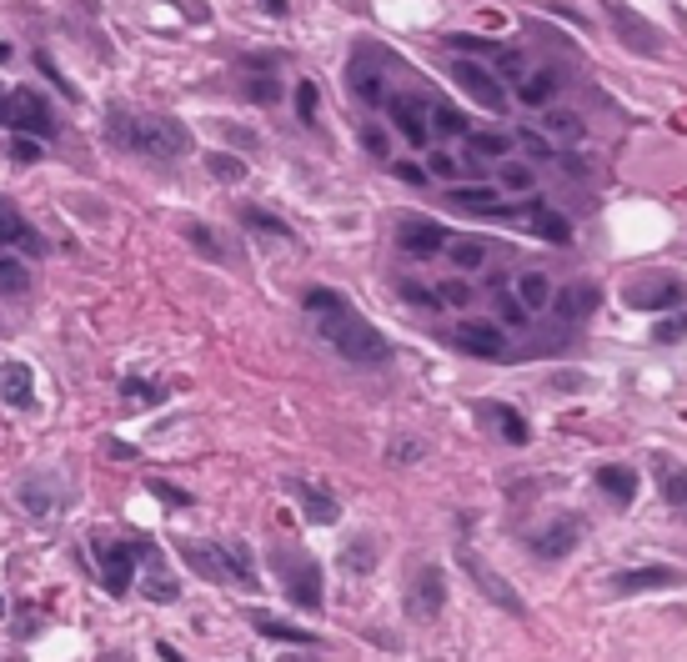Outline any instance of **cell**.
Here are the masks:
<instances>
[{
	"mask_svg": "<svg viewBox=\"0 0 687 662\" xmlns=\"http://www.w3.org/2000/svg\"><path fill=\"white\" fill-rule=\"evenodd\" d=\"M106 136L126 151H141V156H161V161H176L191 151V131L176 121V116H131V111H111L106 121Z\"/></svg>",
	"mask_w": 687,
	"mask_h": 662,
	"instance_id": "1",
	"label": "cell"
},
{
	"mask_svg": "<svg viewBox=\"0 0 687 662\" xmlns=\"http://www.w3.org/2000/svg\"><path fill=\"white\" fill-rule=\"evenodd\" d=\"M321 321V337L331 342V352L336 357H347V362H362V367H377V362H387L392 357V347H387V337L382 331L352 306V301H336L331 311H321L316 316Z\"/></svg>",
	"mask_w": 687,
	"mask_h": 662,
	"instance_id": "2",
	"label": "cell"
},
{
	"mask_svg": "<svg viewBox=\"0 0 687 662\" xmlns=\"http://www.w3.org/2000/svg\"><path fill=\"white\" fill-rule=\"evenodd\" d=\"M271 567H276V577H281V587H286V597H291L296 607H306V612L321 607V567H316L311 557L281 547V552H271Z\"/></svg>",
	"mask_w": 687,
	"mask_h": 662,
	"instance_id": "3",
	"label": "cell"
},
{
	"mask_svg": "<svg viewBox=\"0 0 687 662\" xmlns=\"http://www.w3.org/2000/svg\"><path fill=\"white\" fill-rule=\"evenodd\" d=\"M452 81L462 86V96H472L482 111H507V86L497 71L477 66V61H452Z\"/></svg>",
	"mask_w": 687,
	"mask_h": 662,
	"instance_id": "4",
	"label": "cell"
},
{
	"mask_svg": "<svg viewBox=\"0 0 687 662\" xmlns=\"http://www.w3.org/2000/svg\"><path fill=\"white\" fill-rule=\"evenodd\" d=\"M457 562H462V572L477 582V592H482L487 602H497V607H502V612H512V617H522V612H527V607H522V597L512 592V582H507L502 572H492V567H487L472 547H462V552H457Z\"/></svg>",
	"mask_w": 687,
	"mask_h": 662,
	"instance_id": "5",
	"label": "cell"
},
{
	"mask_svg": "<svg viewBox=\"0 0 687 662\" xmlns=\"http://www.w3.org/2000/svg\"><path fill=\"white\" fill-rule=\"evenodd\" d=\"M146 557V547H131V542H96V562H101V582L111 597H121L136 577V562Z\"/></svg>",
	"mask_w": 687,
	"mask_h": 662,
	"instance_id": "6",
	"label": "cell"
},
{
	"mask_svg": "<svg viewBox=\"0 0 687 662\" xmlns=\"http://www.w3.org/2000/svg\"><path fill=\"white\" fill-rule=\"evenodd\" d=\"M6 121L21 136H51L56 131V116H51L46 96H36V91H11L6 96Z\"/></svg>",
	"mask_w": 687,
	"mask_h": 662,
	"instance_id": "7",
	"label": "cell"
},
{
	"mask_svg": "<svg viewBox=\"0 0 687 662\" xmlns=\"http://www.w3.org/2000/svg\"><path fill=\"white\" fill-rule=\"evenodd\" d=\"M687 291H682V281H672V276H637L627 291H622V301L632 306V311H672L677 301H682Z\"/></svg>",
	"mask_w": 687,
	"mask_h": 662,
	"instance_id": "8",
	"label": "cell"
},
{
	"mask_svg": "<svg viewBox=\"0 0 687 662\" xmlns=\"http://www.w3.org/2000/svg\"><path fill=\"white\" fill-rule=\"evenodd\" d=\"M442 607H447V577H442L437 567H422V572L412 577V587H407V617L432 622Z\"/></svg>",
	"mask_w": 687,
	"mask_h": 662,
	"instance_id": "9",
	"label": "cell"
},
{
	"mask_svg": "<svg viewBox=\"0 0 687 662\" xmlns=\"http://www.w3.org/2000/svg\"><path fill=\"white\" fill-rule=\"evenodd\" d=\"M21 507L31 512V517H56L61 512V502H66V482L61 477H51V472H31L26 482H21Z\"/></svg>",
	"mask_w": 687,
	"mask_h": 662,
	"instance_id": "10",
	"label": "cell"
},
{
	"mask_svg": "<svg viewBox=\"0 0 687 662\" xmlns=\"http://www.w3.org/2000/svg\"><path fill=\"white\" fill-rule=\"evenodd\" d=\"M457 347L482 357V362H502L507 357V337H502V326H492V321H462L457 326Z\"/></svg>",
	"mask_w": 687,
	"mask_h": 662,
	"instance_id": "11",
	"label": "cell"
},
{
	"mask_svg": "<svg viewBox=\"0 0 687 662\" xmlns=\"http://www.w3.org/2000/svg\"><path fill=\"white\" fill-rule=\"evenodd\" d=\"M577 537H582V522H577L572 512H562V517H552V522L532 537V552L547 557V562H557V557H567V552L577 547Z\"/></svg>",
	"mask_w": 687,
	"mask_h": 662,
	"instance_id": "12",
	"label": "cell"
},
{
	"mask_svg": "<svg viewBox=\"0 0 687 662\" xmlns=\"http://www.w3.org/2000/svg\"><path fill=\"white\" fill-rule=\"evenodd\" d=\"M687 572L682 567H632V572H617L612 577V592L632 597V592H652V587H682Z\"/></svg>",
	"mask_w": 687,
	"mask_h": 662,
	"instance_id": "13",
	"label": "cell"
},
{
	"mask_svg": "<svg viewBox=\"0 0 687 662\" xmlns=\"http://www.w3.org/2000/svg\"><path fill=\"white\" fill-rule=\"evenodd\" d=\"M181 562H186L196 577H206V582H231V572H226V547H221V542H181Z\"/></svg>",
	"mask_w": 687,
	"mask_h": 662,
	"instance_id": "14",
	"label": "cell"
},
{
	"mask_svg": "<svg viewBox=\"0 0 687 662\" xmlns=\"http://www.w3.org/2000/svg\"><path fill=\"white\" fill-rule=\"evenodd\" d=\"M387 116H392V126H397L412 146H427L432 121L422 116V101H417V96H392V101H387Z\"/></svg>",
	"mask_w": 687,
	"mask_h": 662,
	"instance_id": "15",
	"label": "cell"
},
{
	"mask_svg": "<svg viewBox=\"0 0 687 662\" xmlns=\"http://www.w3.org/2000/svg\"><path fill=\"white\" fill-rule=\"evenodd\" d=\"M607 16H612V26H617V41H627L637 56H657V51H662V41L652 36V26H647L642 16H632V11H622V6H612Z\"/></svg>",
	"mask_w": 687,
	"mask_h": 662,
	"instance_id": "16",
	"label": "cell"
},
{
	"mask_svg": "<svg viewBox=\"0 0 687 662\" xmlns=\"http://www.w3.org/2000/svg\"><path fill=\"white\" fill-rule=\"evenodd\" d=\"M0 402L6 407H31L36 402V377L26 362H6L0 367Z\"/></svg>",
	"mask_w": 687,
	"mask_h": 662,
	"instance_id": "17",
	"label": "cell"
},
{
	"mask_svg": "<svg viewBox=\"0 0 687 662\" xmlns=\"http://www.w3.org/2000/svg\"><path fill=\"white\" fill-rule=\"evenodd\" d=\"M397 241H402V251H412V256H437V251L447 246V231H442L437 221H402Z\"/></svg>",
	"mask_w": 687,
	"mask_h": 662,
	"instance_id": "18",
	"label": "cell"
},
{
	"mask_svg": "<svg viewBox=\"0 0 687 662\" xmlns=\"http://www.w3.org/2000/svg\"><path fill=\"white\" fill-rule=\"evenodd\" d=\"M522 221L532 226V236H542V241H552V246H567V241H572V221H567L562 211H552V206H527Z\"/></svg>",
	"mask_w": 687,
	"mask_h": 662,
	"instance_id": "19",
	"label": "cell"
},
{
	"mask_svg": "<svg viewBox=\"0 0 687 662\" xmlns=\"http://www.w3.org/2000/svg\"><path fill=\"white\" fill-rule=\"evenodd\" d=\"M347 86H352V96H357V101H367V106H382V96H387V86H382V71H377L367 56H357V61H352V71H347Z\"/></svg>",
	"mask_w": 687,
	"mask_h": 662,
	"instance_id": "20",
	"label": "cell"
},
{
	"mask_svg": "<svg viewBox=\"0 0 687 662\" xmlns=\"http://www.w3.org/2000/svg\"><path fill=\"white\" fill-rule=\"evenodd\" d=\"M557 91H562V76H557V71H527V76L517 81V96H522V106H532V111L552 106Z\"/></svg>",
	"mask_w": 687,
	"mask_h": 662,
	"instance_id": "21",
	"label": "cell"
},
{
	"mask_svg": "<svg viewBox=\"0 0 687 662\" xmlns=\"http://www.w3.org/2000/svg\"><path fill=\"white\" fill-rule=\"evenodd\" d=\"M482 417L497 427V437H502V442H512V447H527V437H532V432H527V417H522L517 407L487 402V407H482Z\"/></svg>",
	"mask_w": 687,
	"mask_h": 662,
	"instance_id": "22",
	"label": "cell"
},
{
	"mask_svg": "<svg viewBox=\"0 0 687 662\" xmlns=\"http://www.w3.org/2000/svg\"><path fill=\"white\" fill-rule=\"evenodd\" d=\"M296 497H301V507H306V517L311 522H321V527H331L336 517H341V507H336V497H326L321 487H311V482H286Z\"/></svg>",
	"mask_w": 687,
	"mask_h": 662,
	"instance_id": "23",
	"label": "cell"
},
{
	"mask_svg": "<svg viewBox=\"0 0 687 662\" xmlns=\"http://www.w3.org/2000/svg\"><path fill=\"white\" fill-rule=\"evenodd\" d=\"M447 201H452L457 211H472V216H492V211L502 206V196H497L492 186H457V191H447Z\"/></svg>",
	"mask_w": 687,
	"mask_h": 662,
	"instance_id": "24",
	"label": "cell"
},
{
	"mask_svg": "<svg viewBox=\"0 0 687 662\" xmlns=\"http://www.w3.org/2000/svg\"><path fill=\"white\" fill-rule=\"evenodd\" d=\"M592 477H597V487H602L612 502H622V507L637 497V472H632V467H597Z\"/></svg>",
	"mask_w": 687,
	"mask_h": 662,
	"instance_id": "25",
	"label": "cell"
},
{
	"mask_svg": "<svg viewBox=\"0 0 687 662\" xmlns=\"http://www.w3.org/2000/svg\"><path fill=\"white\" fill-rule=\"evenodd\" d=\"M251 627H256L261 637H271V642H301V647H316V632H301V627H291V622H281V617H271V612H251Z\"/></svg>",
	"mask_w": 687,
	"mask_h": 662,
	"instance_id": "26",
	"label": "cell"
},
{
	"mask_svg": "<svg viewBox=\"0 0 687 662\" xmlns=\"http://www.w3.org/2000/svg\"><path fill=\"white\" fill-rule=\"evenodd\" d=\"M592 306H597V291H592V286H567V291L557 296V316H562V321H582V316H592Z\"/></svg>",
	"mask_w": 687,
	"mask_h": 662,
	"instance_id": "27",
	"label": "cell"
},
{
	"mask_svg": "<svg viewBox=\"0 0 687 662\" xmlns=\"http://www.w3.org/2000/svg\"><path fill=\"white\" fill-rule=\"evenodd\" d=\"M517 296H522L527 311H542V306L552 301V281H547L542 271H522V276H517Z\"/></svg>",
	"mask_w": 687,
	"mask_h": 662,
	"instance_id": "28",
	"label": "cell"
},
{
	"mask_svg": "<svg viewBox=\"0 0 687 662\" xmlns=\"http://www.w3.org/2000/svg\"><path fill=\"white\" fill-rule=\"evenodd\" d=\"M226 572H231L236 587H256V562H251L246 542H226Z\"/></svg>",
	"mask_w": 687,
	"mask_h": 662,
	"instance_id": "29",
	"label": "cell"
},
{
	"mask_svg": "<svg viewBox=\"0 0 687 662\" xmlns=\"http://www.w3.org/2000/svg\"><path fill=\"white\" fill-rule=\"evenodd\" d=\"M467 151L487 156V161H502L512 151V136H502V131H467Z\"/></svg>",
	"mask_w": 687,
	"mask_h": 662,
	"instance_id": "30",
	"label": "cell"
},
{
	"mask_svg": "<svg viewBox=\"0 0 687 662\" xmlns=\"http://www.w3.org/2000/svg\"><path fill=\"white\" fill-rule=\"evenodd\" d=\"M141 597H151V602H176L181 597V587H176V577H166L156 562L146 567V577H141Z\"/></svg>",
	"mask_w": 687,
	"mask_h": 662,
	"instance_id": "31",
	"label": "cell"
},
{
	"mask_svg": "<svg viewBox=\"0 0 687 662\" xmlns=\"http://www.w3.org/2000/svg\"><path fill=\"white\" fill-rule=\"evenodd\" d=\"M241 221H246L251 231H261V236H276V241H291V226H286L281 216H271V211H261V206H246V211H241Z\"/></svg>",
	"mask_w": 687,
	"mask_h": 662,
	"instance_id": "32",
	"label": "cell"
},
{
	"mask_svg": "<svg viewBox=\"0 0 687 662\" xmlns=\"http://www.w3.org/2000/svg\"><path fill=\"white\" fill-rule=\"evenodd\" d=\"M447 251H452V266H457V271H477V266L487 261V241H477V236L447 241Z\"/></svg>",
	"mask_w": 687,
	"mask_h": 662,
	"instance_id": "33",
	"label": "cell"
},
{
	"mask_svg": "<svg viewBox=\"0 0 687 662\" xmlns=\"http://www.w3.org/2000/svg\"><path fill=\"white\" fill-rule=\"evenodd\" d=\"M206 171L216 176V181H246V161L241 156H226V151H206Z\"/></svg>",
	"mask_w": 687,
	"mask_h": 662,
	"instance_id": "34",
	"label": "cell"
},
{
	"mask_svg": "<svg viewBox=\"0 0 687 662\" xmlns=\"http://www.w3.org/2000/svg\"><path fill=\"white\" fill-rule=\"evenodd\" d=\"M186 241H191L201 256H211V261H226V256H231V251L216 241V231H211L206 221H191V226H186Z\"/></svg>",
	"mask_w": 687,
	"mask_h": 662,
	"instance_id": "35",
	"label": "cell"
},
{
	"mask_svg": "<svg viewBox=\"0 0 687 662\" xmlns=\"http://www.w3.org/2000/svg\"><path fill=\"white\" fill-rule=\"evenodd\" d=\"M0 241H21V246H36L31 226H26V221H21V211H16V206H6V201H0Z\"/></svg>",
	"mask_w": 687,
	"mask_h": 662,
	"instance_id": "36",
	"label": "cell"
},
{
	"mask_svg": "<svg viewBox=\"0 0 687 662\" xmlns=\"http://www.w3.org/2000/svg\"><path fill=\"white\" fill-rule=\"evenodd\" d=\"M31 286V271L21 266V261H11V256H0V291L6 296H21Z\"/></svg>",
	"mask_w": 687,
	"mask_h": 662,
	"instance_id": "37",
	"label": "cell"
},
{
	"mask_svg": "<svg viewBox=\"0 0 687 662\" xmlns=\"http://www.w3.org/2000/svg\"><path fill=\"white\" fill-rule=\"evenodd\" d=\"M542 126H547L552 136L582 141V116H572V111H542Z\"/></svg>",
	"mask_w": 687,
	"mask_h": 662,
	"instance_id": "38",
	"label": "cell"
},
{
	"mask_svg": "<svg viewBox=\"0 0 687 662\" xmlns=\"http://www.w3.org/2000/svg\"><path fill=\"white\" fill-rule=\"evenodd\" d=\"M432 126H437L442 136H467V131H472L467 116H462L457 106H432Z\"/></svg>",
	"mask_w": 687,
	"mask_h": 662,
	"instance_id": "39",
	"label": "cell"
},
{
	"mask_svg": "<svg viewBox=\"0 0 687 662\" xmlns=\"http://www.w3.org/2000/svg\"><path fill=\"white\" fill-rule=\"evenodd\" d=\"M341 562H347V567H357V572H372V567H377L372 537H357V542H347V552H341Z\"/></svg>",
	"mask_w": 687,
	"mask_h": 662,
	"instance_id": "40",
	"label": "cell"
},
{
	"mask_svg": "<svg viewBox=\"0 0 687 662\" xmlns=\"http://www.w3.org/2000/svg\"><path fill=\"white\" fill-rule=\"evenodd\" d=\"M121 392H126V402H131V407H156V402H166V392H161L156 382H136V377H131Z\"/></svg>",
	"mask_w": 687,
	"mask_h": 662,
	"instance_id": "41",
	"label": "cell"
},
{
	"mask_svg": "<svg viewBox=\"0 0 687 662\" xmlns=\"http://www.w3.org/2000/svg\"><path fill=\"white\" fill-rule=\"evenodd\" d=\"M517 141L527 146V156H532V161H557V146H552L542 131H517Z\"/></svg>",
	"mask_w": 687,
	"mask_h": 662,
	"instance_id": "42",
	"label": "cell"
},
{
	"mask_svg": "<svg viewBox=\"0 0 687 662\" xmlns=\"http://www.w3.org/2000/svg\"><path fill=\"white\" fill-rule=\"evenodd\" d=\"M497 311H502V321H507V326H527V321H532V311H527V306H522V296H512V291H502V296H497Z\"/></svg>",
	"mask_w": 687,
	"mask_h": 662,
	"instance_id": "43",
	"label": "cell"
},
{
	"mask_svg": "<svg viewBox=\"0 0 687 662\" xmlns=\"http://www.w3.org/2000/svg\"><path fill=\"white\" fill-rule=\"evenodd\" d=\"M502 186H507V191H532V166L502 161Z\"/></svg>",
	"mask_w": 687,
	"mask_h": 662,
	"instance_id": "44",
	"label": "cell"
},
{
	"mask_svg": "<svg viewBox=\"0 0 687 662\" xmlns=\"http://www.w3.org/2000/svg\"><path fill=\"white\" fill-rule=\"evenodd\" d=\"M497 76H507V81H522V76H527V61H522L517 51H497Z\"/></svg>",
	"mask_w": 687,
	"mask_h": 662,
	"instance_id": "45",
	"label": "cell"
},
{
	"mask_svg": "<svg viewBox=\"0 0 687 662\" xmlns=\"http://www.w3.org/2000/svg\"><path fill=\"white\" fill-rule=\"evenodd\" d=\"M296 116H301L306 126L316 121V86H311V81H301V86H296Z\"/></svg>",
	"mask_w": 687,
	"mask_h": 662,
	"instance_id": "46",
	"label": "cell"
},
{
	"mask_svg": "<svg viewBox=\"0 0 687 662\" xmlns=\"http://www.w3.org/2000/svg\"><path fill=\"white\" fill-rule=\"evenodd\" d=\"M11 156H16L21 166H36V161H41V141H36V136H16V141H11Z\"/></svg>",
	"mask_w": 687,
	"mask_h": 662,
	"instance_id": "47",
	"label": "cell"
},
{
	"mask_svg": "<svg viewBox=\"0 0 687 662\" xmlns=\"http://www.w3.org/2000/svg\"><path fill=\"white\" fill-rule=\"evenodd\" d=\"M402 296H407L412 306H427V311H437V306H442V296H437V291H427V286H417V281H402Z\"/></svg>",
	"mask_w": 687,
	"mask_h": 662,
	"instance_id": "48",
	"label": "cell"
},
{
	"mask_svg": "<svg viewBox=\"0 0 687 662\" xmlns=\"http://www.w3.org/2000/svg\"><path fill=\"white\" fill-rule=\"evenodd\" d=\"M662 497H667L672 507H687V472H667V482H662Z\"/></svg>",
	"mask_w": 687,
	"mask_h": 662,
	"instance_id": "49",
	"label": "cell"
},
{
	"mask_svg": "<svg viewBox=\"0 0 687 662\" xmlns=\"http://www.w3.org/2000/svg\"><path fill=\"white\" fill-rule=\"evenodd\" d=\"M437 296H442L447 306H467V301H472V286H467V281H442Z\"/></svg>",
	"mask_w": 687,
	"mask_h": 662,
	"instance_id": "50",
	"label": "cell"
},
{
	"mask_svg": "<svg viewBox=\"0 0 687 662\" xmlns=\"http://www.w3.org/2000/svg\"><path fill=\"white\" fill-rule=\"evenodd\" d=\"M36 66H41V71H46V76H51V81H56V86H61V91H66V96H71V101H76V86H71V81H66V76H61V71H56V61H51V56H46V51H36Z\"/></svg>",
	"mask_w": 687,
	"mask_h": 662,
	"instance_id": "51",
	"label": "cell"
},
{
	"mask_svg": "<svg viewBox=\"0 0 687 662\" xmlns=\"http://www.w3.org/2000/svg\"><path fill=\"white\" fill-rule=\"evenodd\" d=\"M276 91H281V86H276V76H256V81L246 86V96H251V101H276Z\"/></svg>",
	"mask_w": 687,
	"mask_h": 662,
	"instance_id": "52",
	"label": "cell"
},
{
	"mask_svg": "<svg viewBox=\"0 0 687 662\" xmlns=\"http://www.w3.org/2000/svg\"><path fill=\"white\" fill-rule=\"evenodd\" d=\"M151 492H156L161 502H171V507H191V492H181V487H171V482H151Z\"/></svg>",
	"mask_w": 687,
	"mask_h": 662,
	"instance_id": "53",
	"label": "cell"
},
{
	"mask_svg": "<svg viewBox=\"0 0 687 662\" xmlns=\"http://www.w3.org/2000/svg\"><path fill=\"white\" fill-rule=\"evenodd\" d=\"M427 171H432V176H457V156H447V151H432Z\"/></svg>",
	"mask_w": 687,
	"mask_h": 662,
	"instance_id": "54",
	"label": "cell"
},
{
	"mask_svg": "<svg viewBox=\"0 0 687 662\" xmlns=\"http://www.w3.org/2000/svg\"><path fill=\"white\" fill-rule=\"evenodd\" d=\"M422 457V442L417 437H402L397 447H392V462H417Z\"/></svg>",
	"mask_w": 687,
	"mask_h": 662,
	"instance_id": "55",
	"label": "cell"
},
{
	"mask_svg": "<svg viewBox=\"0 0 687 662\" xmlns=\"http://www.w3.org/2000/svg\"><path fill=\"white\" fill-rule=\"evenodd\" d=\"M682 331H687V321L677 316V321H657V331H652V337H657V342H677Z\"/></svg>",
	"mask_w": 687,
	"mask_h": 662,
	"instance_id": "56",
	"label": "cell"
},
{
	"mask_svg": "<svg viewBox=\"0 0 687 662\" xmlns=\"http://www.w3.org/2000/svg\"><path fill=\"white\" fill-rule=\"evenodd\" d=\"M557 161H562V171L567 176H587L592 166H587V156H572V151H557Z\"/></svg>",
	"mask_w": 687,
	"mask_h": 662,
	"instance_id": "57",
	"label": "cell"
},
{
	"mask_svg": "<svg viewBox=\"0 0 687 662\" xmlns=\"http://www.w3.org/2000/svg\"><path fill=\"white\" fill-rule=\"evenodd\" d=\"M362 146H367L372 156H387V136H382L377 126H367V131H362Z\"/></svg>",
	"mask_w": 687,
	"mask_h": 662,
	"instance_id": "58",
	"label": "cell"
},
{
	"mask_svg": "<svg viewBox=\"0 0 687 662\" xmlns=\"http://www.w3.org/2000/svg\"><path fill=\"white\" fill-rule=\"evenodd\" d=\"M397 176H402V181H412V186H422V181H427V171H422V166H412V161H402V166H397Z\"/></svg>",
	"mask_w": 687,
	"mask_h": 662,
	"instance_id": "59",
	"label": "cell"
},
{
	"mask_svg": "<svg viewBox=\"0 0 687 662\" xmlns=\"http://www.w3.org/2000/svg\"><path fill=\"white\" fill-rule=\"evenodd\" d=\"M457 51H492V41H472V36H452Z\"/></svg>",
	"mask_w": 687,
	"mask_h": 662,
	"instance_id": "60",
	"label": "cell"
},
{
	"mask_svg": "<svg viewBox=\"0 0 687 662\" xmlns=\"http://www.w3.org/2000/svg\"><path fill=\"white\" fill-rule=\"evenodd\" d=\"M261 6H266V11H276V16H281V11H286V0H261Z\"/></svg>",
	"mask_w": 687,
	"mask_h": 662,
	"instance_id": "61",
	"label": "cell"
},
{
	"mask_svg": "<svg viewBox=\"0 0 687 662\" xmlns=\"http://www.w3.org/2000/svg\"><path fill=\"white\" fill-rule=\"evenodd\" d=\"M0 121H6V96H0Z\"/></svg>",
	"mask_w": 687,
	"mask_h": 662,
	"instance_id": "62",
	"label": "cell"
},
{
	"mask_svg": "<svg viewBox=\"0 0 687 662\" xmlns=\"http://www.w3.org/2000/svg\"><path fill=\"white\" fill-rule=\"evenodd\" d=\"M0 617H6V597H0Z\"/></svg>",
	"mask_w": 687,
	"mask_h": 662,
	"instance_id": "63",
	"label": "cell"
}]
</instances>
